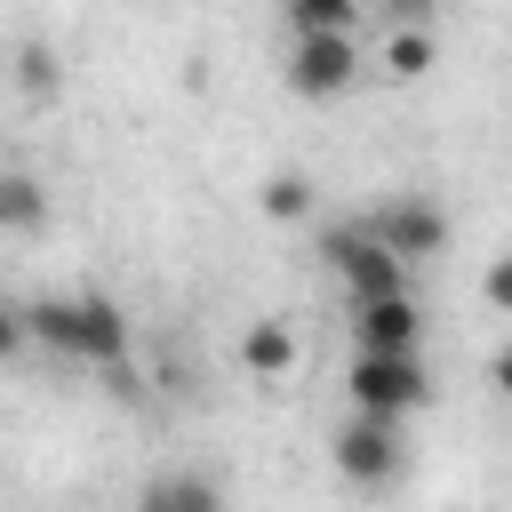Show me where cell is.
<instances>
[{"mask_svg": "<svg viewBox=\"0 0 512 512\" xmlns=\"http://www.w3.org/2000/svg\"><path fill=\"white\" fill-rule=\"evenodd\" d=\"M432 56H440L432 24H392V32H384V72H392V80H424Z\"/></svg>", "mask_w": 512, "mask_h": 512, "instance_id": "cell-10", "label": "cell"}, {"mask_svg": "<svg viewBox=\"0 0 512 512\" xmlns=\"http://www.w3.org/2000/svg\"><path fill=\"white\" fill-rule=\"evenodd\" d=\"M32 344V328H24V304H0V360H16Z\"/></svg>", "mask_w": 512, "mask_h": 512, "instance_id": "cell-15", "label": "cell"}, {"mask_svg": "<svg viewBox=\"0 0 512 512\" xmlns=\"http://www.w3.org/2000/svg\"><path fill=\"white\" fill-rule=\"evenodd\" d=\"M376 8H384L392 24H432V16H440V0H376Z\"/></svg>", "mask_w": 512, "mask_h": 512, "instance_id": "cell-16", "label": "cell"}, {"mask_svg": "<svg viewBox=\"0 0 512 512\" xmlns=\"http://www.w3.org/2000/svg\"><path fill=\"white\" fill-rule=\"evenodd\" d=\"M320 256L336 264V280L352 288V304H360V296H392V288H408V264L384 256L368 224H328V232H320Z\"/></svg>", "mask_w": 512, "mask_h": 512, "instance_id": "cell-3", "label": "cell"}, {"mask_svg": "<svg viewBox=\"0 0 512 512\" xmlns=\"http://www.w3.org/2000/svg\"><path fill=\"white\" fill-rule=\"evenodd\" d=\"M16 88H24V96H56V88H64V64H56L48 40H24V48H16Z\"/></svg>", "mask_w": 512, "mask_h": 512, "instance_id": "cell-12", "label": "cell"}, {"mask_svg": "<svg viewBox=\"0 0 512 512\" xmlns=\"http://www.w3.org/2000/svg\"><path fill=\"white\" fill-rule=\"evenodd\" d=\"M368 232H376V248H384V256H400V264H424V256H440V248H448V216H440L432 200H416V192L384 200V208L368 216Z\"/></svg>", "mask_w": 512, "mask_h": 512, "instance_id": "cell-6", "label": "cell"}, {"mask_svg": "<svg viewBox=\"0 0 512 512\" xmlns=\"http://www.w3.org/2000/svg\"><path fill=\"white\" fill-rule=\"evenodd\" d=\"M136 512H224V488L208 472H160V480H144Z\"/></svg>", "mask_w": 512, "mask_h": 512, "instance_id": "cell-8", "label": "cell"}, {"mask_svg": "<svg viewBox=\"0 0 512 512\" xmlns=\"http://www.w3.org/2000/svg\"><path fill=\"white\" fill-rule=\"evenodd\" d=\"M400 456H408L400 416H368V408H352V424L336 432V472H344L352 488H384V480L400 472Z\"/></svg>", "mask_w": 512, "mask_h": 512, "instance_id": "cell-4", "label": "cell"}, {"mask_svg": "<svg viewBox=\"0 0 512 512\" xmlns=\"http://www.w3.org/2000/svg\"><path fill=\"white\" fill-rule=\"evenodd\" d=\"M352 336H360V352H416L424 312H416L408 288H392V296H360V304H352Z\"/></svg>", "mask_w": 512, "mask_h": 512, "instance_id": "cell-7", "label": "cell"}, {"mask_svg": "<svg viewBox=\"0 0 512 512\" xmlns=\"http://www.w3.org/2000/svg\"><path fill=\"white\" fill-rule=\"evenodd\" d=\"M240 360H248L256 376H288V368H296V336H288L280 320H256V328L240 336Z\"/></svg>", "mask_w": 512, "mask_h": 512, "instance_id": "cell-11", "label": "cell"}, {"mask_svg": "<svg viewBox=\"0 0 512 512\" xmlns=\"http://www.w3.org/2000/svg\"><path fill=\"white\" fill-rule=\"evenodd\" d=\"M264 216H280V224H296V216H312V184L288 168V176H272L264 184Z\"/></svg>", "mask_w": 512, "mask_h": 512, "instance_id": "cell-14", "label": "cell"}, {"mask_svg": "<svg viewBox=\"0 0 512 512\" xmlns=\"http://www.w3.org/2000/svg\"><path fill=\"white\" fill-rule=\"evenodd\" d=\"M360 0H288V32H352Z\"/></svg>", "mask_w": 512, "mask_h": 512, "instance_id": "cell-13", "label": "cell"}, {"mask_svg": "<svg viewBox=\"0 0 512 512\" xmlns=\"http://www.w3.org/2000/svg\"><path fill=\"white\" fill-rule=\"evenodd\" d=\"M488 304H512V264H488Z\"/></svg>", "mask_w": 512, "mask_h": 512, "instance_id": "cell-17", "label": "cell"}, {"mask_svg": "<svg viewBox=\"0 0 512 512\" xmlns=\"http://www.w3.org/2000/svg\"><path fill=\"white\" fill-rule=\"evenodd\" d=\"M344 392H352V408H368V416H416V408L432 400V376H424L416 352H360L352 376H344Z\"/></svg>", "mask_w": 512, "mask_h": 512, "instance_id": "cell-2", "label": "cell"}, {"mask_svg": "<svg viewBox=\"0 0 512 512\" xmlns=\"http://www.w3.org/2000/svg\"><path fill=\"white\" fill-rule=\"evenodd\" d=\"M360 80V48H352V32H296V48H288V88L296 96H344Z\"/></svg>", "mask_w": 512, "mask_h": 512, "instance_id": "cell-5", "label": "cell"}, {"mask_svg": "<svg viewBox=\"0 0 512 512\" xmlns=\"http://www.w3.org/2000/svg\"><path fill=\"white\" fill-rule=\"evenodd\" d=\"M40 224H48V192H40V176L0 168V232H40Z\"/></svg>", "mask_w": 512, "mask_h": 512, "instance_id": "cell-9", "label": "cell"}, {"mask_svg": "<svg viewBox=\"0 0 512 512\" xmlns=\"http://www.w3.org/2000/svg\"><path fill=\"white\" fill-rule=\"evenodd\" d=\"M24 328H32V344L88 360V368H120V352H128V312L112 296H40V304H24Z\"/></svg>", "mask_w": 512, "mask_h": 512, "instance_id": "cell-1", "label": "cell"}]
</instances>
